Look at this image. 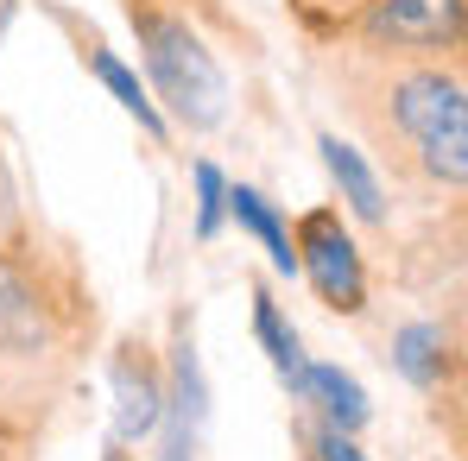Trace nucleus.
<instances>
[{"label":"nucleus","mask_w":468,"mask_h":461,"mask_svg":"<svg viewBox=\"0 0 468 461\" xmlns=\"http://www.w3.org/2000/svg\"><path fill=\"white\" fill-rule=\"evenodd\" d=\"M392 120L405 133V146L418 152V164L463 190L468 177V101L456 70H405L392 82Z\"/></svg>","instance_id":"obj_2"},{"label":"nucleus","mask_w":468,"mask_h":461,"mask_svg":"<svg viewBox=\"0 0 468 461\" xmlns=\"http://www.w3.org/2000/svg\"><path fill=\"white\" fill-rule=\"evenodd\" d=\"M316 461H367L348 430H316Z\"/></svg>","instance_id":"obj_15"},{"label":"nucleus","mask_w":468,"mask_h":461,"mask_svg":"<svg viewBox=\"0 0 468 461\" xmlns=\"http://www.w3.org/2000/svg\"><path fill=\"white\" fill-rule=\"evenodd\" d=\"M165 417H171L165 461H197V449H203V424H209V385H203V361H197L190 335H184V341H177V354H171Z\"/></svg>","instance_id":"obj_7"},{"label":"nucleus","mask_w":468,"mask_h":461,"mask_svg":"<svg viewBox=\"0 0 468 461\" xmlns=\"http://www.w3.org/2000/svg\"><path fill=\"white\" fill-rule=\"evenodd\" d=\"M114 443H140L165 424V380H158L146 341H121L114 354Z\"/></svg>","instance_id":"obj_6"},{"label":"nucleus","mask_w":468,"mask_h":461,"mask_svg":"<svg viewBox=\"0 0 468 461\" xmlns=\"http://www.w3.org/2000/svg\"><path fill=\"white\" fill-rule=\"evenodd\" d=\"M292 253H298V272L316 285V298L329 309H355L367 304V272H361V253H355V240L342 228V215L335 209H311L298 234H292Z\"/></svg>","instance_id":"obj_4"},{"label":"nucleus","mask_w":468,"mask_h":461,"mask_svg":"<svg viewBox=\"0 0 468 461\" xmlns=\"http://www.w3.org/2000/svg\"><path fill=\"white\" fill-rule=\"evenodd\" d=\"M316 152H323V164H329V177L342 183V203H348L361 222H387V196H380V177L367 171V158L355 152L348 140H335V133H323Z\"/></svg>","instance_id":"obj_10"},{"label":"nucleus","mask_w":468,"mask_h":461,"mask_svg":"<svg viewBox=\"0 0 468 461\" xmlns=\"http://www.w3.org/2000/svg\"><path fill=\"white\" fill-rule=\"evenodd\" d=\"M64 329H70V309L58 304L45 272H32L19 253H0V380L38 373L45 361H58Z\"/></svg>","instance_id":"obj_3"},{"label":"nucleus","mask_w":468,"mask_h":461,"mask_svg":"<svg viewBox=\"0 0 468 461\" xmlns=\"http://www.w3.org/2000/svg\"><path fill=\"white\" fill-rule=\"evenodd\" d=\"M392 361H399V373L411 385L437 392V385L450 380V367H456V348H450L443 322H405V329L392 335Z\"/></svg>","instance_id":"obj_9"},{"label":"nucleus","mask_w":468,"mask_h":461,"mask_svg":"<svg viewBox=\"0 0 468 461\" xmlns=\"http://www.w3.org/2000/svg\"><path fill=\"white\" fill-rule=\"evenodd\" d=\"M229 215H234V222H240L247 234H253V240H260L266 253H272V266H279L285 278L298 272V253H292V228H285V215H279V209H272V203H266L260 190L234 183V190H229Z\"/></svg>","instance_id":"obj_11"},{"label":"nucleus","mask_w":468,"mask_h":461,"mask_svg":"<svg viewBox=\"0 0 468 461\" xmlns=\"http://www.w3.org/2000/svg\"><path fill=\"white\" fill-rule=\"evenodd\" d=\"M222 215H229V177L209 158H197V240H216Z\"/></svg>","instance_id":"obj_14"},{"label":"nucleus","mask_w":468,"mask_h":461,"mask_svg":"<svg viewBox=\"0 0 468 461\" xmlns=\"http://www.w3.org/2000/svg\"><path fill=\"white\" fill-rule=\"evenodd\" d=\"M253 335H260L266 361L279 367V380H285V385H298V373H304V348H298V329L285 322V309L272 304L266 291L253 298Z\"/></svg>","instance_id":"obj_13"},{"label":"nucleus","mask_w":468,"mask_h":461,"mask_svg":"<svg viewBox=\"0 0 468 461\" xmlns=\"http://www.w3.org/2000/svg\"><path fill=\"white\" fill-rule=\"evenodd\" d=\"M304 404H323L329 411V430H361L367 424V392H361V380L355 373H342V367H329V361H304V373H298V385H292Z\"/></svg>","instance_id":"obj_8"},{"label":"nucleus","mask_w":468,"mask_h":461,"mask_svg":"<svg viewBox=\"0 0 468 461\" xmlns=\"http://www.w3.org/2000/svg\"><path fill=\"white\" fill-rule=\"evenodd\" d=\"M0 461H32L26 430H19V424H6V417H0Z\"/></svg>","instance_id":"obj_16"},{"label":"nucleus","mask_w":468,"mask_h":461,"mask_svg":"<svg viewBox=\"0 0 468 461\" xmlns=\"http://www.w3.org/2000/svg\"><path fill=\"white\" fill-rule=\"evenodd\" d=\"M133 32H140V51H146L158 101H165L184 127H216V120H222V101H229V82L216 70L209 45H203L177 13H158L146 0H133Z\"/></svg>","instance_id":"obj_1"},{"label":"nucleus","mask_w":468,"mask_h":461,"mask_svg":"<svg viewBox=\"0 0 468 461\" xmlns=\"http://www.w3.org/2000/svg\"><path fill=\"white\" fill-rule=\"evenodd\" d=\"M82 58H89V70L101 77V89H108V95H114V101H121V108H127V114H133V120H140V127L158 140V133H165V114L153 108V95L140 89V77H133V70H127V64H121L108 45H89Z\"/></svg>","instance_id":"obj_12"},{"label":"nucleus","mask_w":468,"mask_h":461,"mask_svg":"<svg viewBox=\"0 0 468 461\" xmlns=\"http://www.w3.org/2000/svg\"><path fill=\"white\" fill-rule=\"evenodd\" d=\"M108 461H127V456H121V443H114V449H108Z\"/></svg>","instance_id":"obj_17"},{"label":"nucleus","mask_w":468,"mask_h":461,"mask_svg":"<svg viewBox=\"0 0 468 461\" xmlns=\"http://www.w3.org/2000/svg\"><path fill=\"white\" fill-rule=\"evenodd\" d=\"M367 32L392 51H443L463 38V0H367Z\"/></svg>","instance_id":"obj_5"}]
</instances>
